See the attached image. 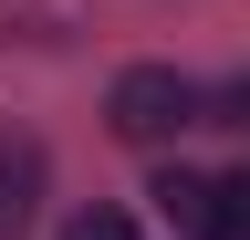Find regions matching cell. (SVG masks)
<instances>
[{"label": "cell", "instance_id": "obj_3", "mask_svg": "<svg viewBox=\"0 0 250 240\" xmlns=\"http://www.w3.org/2000/svg\"><path fill=\"white\" fill-rule=\"evenodd\" d=\"M31 209H42V146H31V136H0V240H21Z\"/></svg>", "mask_w": 250, "mask_h": 240}, {"label": "cell", "instance_id": "obj_4", "mask_svg": "<svg viewBox=\"0 0 250 240\" xmlns=\"http://www.w3.org/2000/svg\"><path fill=\"white\" fill-rule=\"evenodd\" d=\"M219 240H250V167L219 177Z\"/></svg>", "mask_w": 250, "mask_h": 240}, {"label": "cell", "instance_id": "obj_5", "mask_svg": "<svg viewBox=\"0 0 250 240\" xmlns=\"http://www.w3.org/2000/svg\"><path fill=\"white\" fill-rule=\"evenodd\" d=\"M62 240H136V219H125V209H73Z\"/></svg>", "mask_w": 250, "mask_h": 240}, {"label": "cell", "instance_id": "obj_1", "mask_svg": "<svg viewBox=\"0 0 250 240\" xmlns=\"http://www.w3.org/2000/svg\"><path fill=\"white\" fill-rule=\"evenodd\" d=\"M104 115H115L125 146H167L177 126H208V94H198L177 63H125L115 94H104Z\"/></svg>", "mask_w": 250, "mask_h": 240}, {"label": "cell", "instance_id": "obj_2", "mask_svg": "<svg viewBox=\"0 0 250 240\" xmlns=\"http://www.w3.org/2000/svg\"><path fill=\"white\" fill-rule=\"evenodd\" d=\"M146 198H156V219H167L177 240H219V177H188V167H167Z\"/></svg>", "mask_w": 250, "mask_h": 240}, {"label": "cell", "instance_id": "obj_6", "mask_svg": "<svg viewBox=\"0 0 250 240\" xmlns=\"http://www.w3.org/2000/svg\"><path fill=\"white\" fill-rule=\"evenodd\" d=\"M208 126H250V73H240V84H219V94H208Z\"/></svg>", "mask_w": 250, "mask_h": 240}]
</instances>
